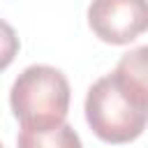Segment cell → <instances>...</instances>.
<instances>
[{
	"instance_id": "cell-1",
	"label": "cell",
	"mask_w": 148,
	"mask_h": 148,
	"mask_svg": "<svg viewBox=\"0 0 148 148\" xmlns=\"http://www.w3.org/2000/svg\"><path fill=\"white\" fill-rule=\"evenodd\" d=\"M9 106L23 130L62 125L69 109V81L51 65H30L14 79Z\"/></svg>"
},
{
	"instance_id": "cell-2",
	"label": "cell",
	"mask_w": 148,
	"mask_h": 148,
	"mask_svg": "<svg viewBox=\"0 0 148 148\" xmlns=\"http://www.w3.org/2000/svg\"><path fill=\"white\" fill-rule=\"evenodd\" d=\"M86 120L106 143H130L148 125V109L134 104L111 74L97 79L86 95Z\"/></svg>"
},
{
	"instance_id": "cell-3",
	"label": "cell",
	"mask_w": 148,
	"mask_h": 148,
	"mask_svg": "<svg viewBox=\"0 0 148 148\" xmlns=\"http://www.w3.org/2000/svg\"><path fill=\"white\" fill-rule=\"evenodd\" d=\"M88 25L106 44H130L148 30V0H92Z\"/></svg>"
},
{
	"instance_id": "cell-4",
	"label": "cell",
	"mask_w": 148,
	"mask_h": 148,
	"mask_svg": "<svg viewBox=\"0 0 148 148\" xmlns=\"http://www.w3.org/2000/svg\"><path fill=\"white\" fill-rule=\"evenodd\" d=\"M111 76L134 104L148 109V46H136L125 53Z\"/></svg>"
},
{
	"instance_id": "cell-5",
	"label": "cell",
	"mask_w": 148,
	"mask_h": 148,
	"mask_svg": "<svg viewBox=\"0 0 148 148\" xmlns=\"http://www.w3.org/2000/svg\"><path fill=\"white\" fill-rule=\"evenodd\" d=\"M16 148H83L72 125L62 123L49 130H23L16 136Z\"/></svg>"
},
{
	"instance_id": "cell-6",
	"label": "cell",
	"mask_w": 148,
	"mask_h": 148,
	"mask_svg": "<svg viewBox=\"0 0 148 148\" xmlns=\"http://www.w3.org/2000/svg\"><path fill=\"white\" fill-rule=\"evenodd\" d=\"M16 53H18V37H16L14 28L0 18V72L14 62Z\"/></svg>"
},
{
	"instance_id": "cell-7",
	"label": "cell",
	"mask_w": 148,
	"mask_h": 148,
	"mask_svg": "<svg viewBox=\"0 0 148 148\" xmlns=\"http://www.w3.org/2000/svg\"><path fill=\"white\" fill-rule=\"evenodd\" d=\"M0 148H2V143H0Z\"/></svg>"
}]
</instances>
